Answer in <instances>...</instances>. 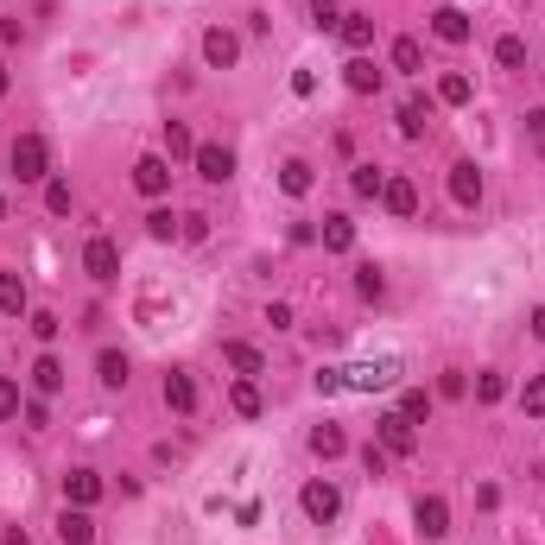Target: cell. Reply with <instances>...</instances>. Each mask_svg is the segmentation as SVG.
<instances>
[{"label":"cell","instance_id":"cell-1","mask_svg":"<svg viewBox=\"0 0 545 545\" xmlns=\"http://www.w3.org/2000/svg\"><path fill=\"white\" fill-rule=\"evenodd\" d=\"M7 159H13V172H20V184H38V178H51V147L38 140V133H20Z\"/></svg>","mask_w":545,"mask_h":545},{"label":"cell","instance_id":"cell-2","mask_svg":"<svg viewBox=\"0 0 545 545\" xmlns=\"http://www.w3.org/2000/svg\"><path fill=\"white\" fill-rule=\"evenodd\" d=\"M393 381H399V356H374V362L343 368V387H356V393H381V387H393Z\"/></svg>","mask_w":545,"mask_h":545},{"label":"cell","instance_id":"cell-3","mask_svg":"<svg viewBox=\"0 0 545 545\" xmlns=\"http://www.w3.org/2000/svg\"><path fill=\"white\" fill-rule=\"evenodd\" d=\"M298 507H305V520H317V526H330L336 514H343V489H336V482H305V495H298Z\"/></svg>","mask_w":545,"mask_h":545},{"label":"cell","instance_id":"cell-4","mask_svg":"<svg viewBox=\"0 0 545 545\" xmlns=\"http://www.w3.org/2000/svg\"><path fill=\"white\" fill-rule=\"evenodd\" d=\"M133 190H140V197H165V190H172V159L147 153L140 165H133Z\"/></svg>","mask_w":545,"mask_h":545},{"label":"cell","instance_id":"cell-5","mask_svg":"<svg viewBox=\"0 0 545 545\" xmlns=\"http://www.w3.org/2000/svg\"><path fill=\"white\" fill-rule=\"evenodd\" d=\"M381 450H387V457H413V450H419V432H413V419L387 413V419H381Z\"/></svg>","mask_w":545,"mask_h":545},{"label":"cell","instance_id":"cell-6","mask_svg":"<svg viewBox=\"0 0 545 545\" xmlns=\"http://www.w3.org/2000/svg\"><path fill=\"white\" fill-rule=\"evenodd\" d=\"M102 501V475L96 469H71L63 475V507H96Z\"/></svg>","mask_w":545,"mask_h":545},{"label":"cell","instance_id":"cell-7","mask_svg":"<svg viewBox=\"0 0 545 545\" xmlns=\"http://www.w3.org/2000/svg\"><path fill=\"white\" fill-rule=\"evenodd\" d=\"M83 266H89V280H102V286H108L114 272H121V247H114L108 235H96V241L83 247Z\"/></svg>","mask_w":545,"mask_h":545},{"label":"cell","instance_id":"cell-8","mask_svg":"<svg viewBox=\"0 0 545 545\" xmlns=\"http://www.w3.org/2000/svg\"><path fill=\"white\" fill-rule=\"evenodd\" d=\"M235 57H241V38H235V32H222V26L203 32V63H210V71H229Z\"/></svg>","mask_w":545,"mask_h":545},{"label":"cell","instance_id":"cell-9","mask_svg":"<svg viewBox=\"0 0 545 545\" xmlns=\"http://www.w3.org/2000/svg\"><path fill=\"white\" fill-rule=\"evenodd\" d=\"M197 178L229 184V178H235V153H229V147H197Z\"/></svg>","mask_w":545,"mask_h":545},{"label":"cell","instance_id":"cell-10","mask_svg":"<svg viewBox=\"0 0 545 545\" xmlns=\"http://www.w3.org/2000/svg\"><path fill=\"white\" fill-rule=\"evenodd\" d=\"M381 203H387V216H399V222H406V216L419 210V184H413V178H387Z\"/></svg>","mask_w":545,"mask_h":545},{"label":"cell","instance_id":"cell-11","mask_svg":"<svg viewBox=\"0 0 545 545\" xmlns=\"http://www.w3.org/2000/svg\"><path fill=\"white\" fill-rule=\"evenodd\" d=\"M432 32H438L444 45H469V32H475V26H469V13H463V7H438V13H432Z\"/></svg>","mask_w":545,"mask_h":545},{"label":"cell","instance_id":"cell-12","mask_svg":"<svg viewBox=\"0 0 545 545\" xmlns=\"http://www.w3.org/2000/svg\"><path fill=\"white\" fill-rule=\"evenodd\" d=\"M450 197L463 203V210H469V203H482V172H475L469 159H457V165H450Z\"/></svg>","mask_w":545,"mask_h":545},{"label":"cell","instance_id":"cell-13","mask_svg":"<svg viewBox=\"0 0 545 545\" xmlns=\"http://www.w3.org/2000/svg\"><path fill=\"white\" fill-rule=\"evenodd\" d=\"M57 539H63V545H89V539H96L89 507H63V514H57Z\"/></svg>","mask_w":545,"mask_h":545},{"label":"cell","instance_id":"cell-14","mask_svg":"<svg viewBox=\"0 0 545 545\" xmlns=\"http://www.w3.org/2000/svg\"><path fill=\"white\" fill-rule=\"evenodd\" d=\"M336 32H343V45L362 57V51L374 45V13H343V20H336Z\"/></svg>","mask_w":545,"mask_h":545},{"label":"cell","instance_id":"cell-15","mask_svg":"<svg viewBox=\"0 0 545 545\" xmlns=\"http://www.w3.org/2000/svg\"><path fill=\"white\" fill-rule=\"evenodd\" d=\"M419 526H425V539H444V532H450V507H444V495H425V501H419Z\"/></svg>","mask_w":545,"mask_h":545},{"label":"cell","instance_id":"cell-16","mask_svg":"<svg viewBox=\"0 0 545 545\" xmlns=\"http://www.w3.org/2000/svg\"><path fill=\"white\" fill-rule=\"evenodd\" d=\"M343 83H349L356 96H374V89H381V71H374L368 57H349V63H343Z\"/></svg>","mask_w":545,"mask_h":545},{"label":"cell","instance_id":"cell-17","mask_svg":"<svg viewBox=\"0 0 545 545\" xmlns=\"http://www.w3.org/2000/svg\"><path fill=\"white\" fill-rule=\"evenodd\" d=\"M165 406L172 413H197V381L190 374H165Z\"/></svg>","mask_w":545,"mask_h":545},{"label":"cell","instance_id":"cell-18","mask_svg":"<svg viewBox=\"0 0 545 545\" xmlns=\"http://www.w3.org/2000/svg\"><path fill=\"white\" fill-rule=\"evenodd\" d=\"M222 362H229V368H235V374H247V381H254V374H260V368H266V362H260V349H254V343H222Z\"/></svg>","mask_w":545,"mask_h":545},{"label":"cell","instance_id":"cell-19","mask_svg":"<svg viewBox=\"0 0 545 545\" xmlns=\"http://www.w3.org/2000/svg\"><path fill=\"white\" fill-rule=\"evenodd\" d=\"M323 247L330 254H349L356 247V222L349 216H323Z\"/></svg>","mask_w":545,"mask_h":545},{"label":"cell","instance_id":"cell-20","mask_svg":"<svg viewBox=\"0 0 545 545\" xmlns=\"http://www.w3.org/2000/svg\"><path fill=\"white\" fill-rule=\"evenodd\" d=\"M469 96H475V83H469L463 71H450V77H438V102H444V108H463Z\"/></svg>","mask_w":545,"mask_h":545},{"label":"cell","instance_id":"cell-21","mask_svg":"<svg viewBox=\"0 0 545 545\" xmlns=\"http://www.w3.org/2000/svg\"><path fill=\"white\" fill-rule=\"evenodd\" d=\"M311 450H317L323 463H330V457H343V450H349V438H343V425H317V432H311Z\"/></svg>","mask_w":545,"mask_h":545},{"label":"cell","instance_id":"cell-22","mask_svg":"<svg viewBox=\"0 0 545 545\" xmlns=\"http://www.w3.org/2000/svg\"><path fill=\"white\" fill-rule=\"evenodd\" d=\"M393 71H406V77H419V71H425L419 38H393Z\"/></svg>","mask_w":545,"mask_h":545},{"label":"cell","instance_id":"cell-23","mask_svg":"<svg viewBox=\"0 0 545 545\" xmlns=\"http://www.w3.org/2000/svg\"><path fill=\"white\" fill-rule=\"evenodd\" d=\"M229 406H235V413H241V419H260V387H254V381L241 374V381L229 387Z\"/></svg>","mask_w":545,"mask_h":545},{"label":"cell","instance_id":"cell-24","mask_svg":"<svg viewBox=\"0 0 545 545\" xmlns=\"http://www.w3.org/2000/svg\"><path fill=\"white\" fill-rule=\"evenodd\" d=\"M0 311H7V317L26 311V280H20V272H0Z\"/></svg>","mask_w":545,"mask_h":545},{"label":"cell","instance_id":"cell-25","mask_svg":"<svg viewBox=\"0 0 545 545\" xmlns=\"http://www.w3.org/2000/svg\"><path fill=\"white\" fill-rule=\"evenodd\" d=\"M280 190H286V197H305V190H311V165H305V159H286V165H280Z\"/></svg>","mask_w":545,"mask_h":545},{"label":"cell","instance_id":"cell-26","mask_svg":"<svg viewBox=\"0 0 545 545\" xmlns=\"http://www.w3.org/2000/svg\"><path fill=\"white\" fill-rule=\"evenodd\" d=\"M32 387H38V393H57V387H63V362H57V356H38V362H32Z\"/></svg>","mask_w":545,"mask_h":545},{"label":"cell","instance_id":"cell-27","mask_svg":"<svg viewBox=\"0 0 545 545\" xmlns=\"http://www.w3.org/2000/svg\"><path fill=\"white\" fill-rule=\"evenodd\" d=\"M165 153H172V159H197V140H190L184 121H165Z\"/></svg>","mask_w":545,"mask_h":545},{"label":"cell","instance_id":"cell-28","mask_svg":"<svg viewBox=\"0 0 545 545\" xmlns=\"http://www.w3.org/2000/svg\"><path fill=\"white\" fill-rule=\"evenodd\" d=\"M495 63H501V71H520V63H526V38H495Z\"/></svg>","mask_w":545,"mask_h":545},{"label":"cell","instance_id":"cell-29","mask_svg":"<svg viewBox=\"0 0 545 545\" xmlns=\"http://www.w3.org/2000/svg\"><path fill=\"white\" fill-rule=\"evenodd\" d=\"M425 121H432V108H425V102H406V108H399V133H406V140H419Z\"/></svg>","mask_w":545,"mask_h":545},{"label":"cell","instance_id":"cell-30","mask_svg":"<svg viewBox=\"0 0 545 545\" xmlns=\"http://www.w3.org/2000/svg\"><path fill=\"white\" fill-rule=\"evenodd\" d=\"M147 235H153V241H178V235H184V222H178L172 210H153V216H147Z\"/></svg>","mask_w":545,"mask_h":545},{"label":"cell","instance_id":"cell-31","mask_svg":"<svg viewBox=\"0 0 545 545\" xmlns=\"http://www.w3.org/2000/svg\"><path fill=\"white\" fill-rule=\"evenodd\" d=\"M96 374H102V387H127V356H114V349H102V362H96Z\"/></svg>","mask_w":545,"mask_h":545},{"label":"cell","instance_id":"cell-32","mask_svg":"<svg viewBox=\"0 0 545 545\" xmlns=\"http://www.w3.org/2000/svg\"><path fill=\"white\" fill-rule=\"evenodd\" d=\"M356 292H362V298L374 305V298L387 292V272H381V266H356Z\"/></svg>","mask_w":545,"mask_h":545},{"label":"cell","instance_id":"cell-33","mask_svg":"<svg viewBox=\"0 0 545 545\" xmlns=\"http://www.w3.org/2000/svg\"><path fill=\"white\" fill-rule=\"evenodd\" d=\"M399 419H413V425H419V419H432V393H425V387H413V393L399 399Z\"/></svg>","mask_w":545,"mask_h":545},{"label":"cell","instance_id":"cell-34","mask_svg":"<svg viewBox=\"0 0 545 545\" xmlns=\"http://www.w3.org/2000/svg\"><path fill=\"white\" fill-rule=\"evenodd\" d=\"M349 184H356V197H381V190H387V172H374V165H356V178H349Z\"/></svg>","mask_w":545,"mask_h":545},{"label":"cell","instance_id":"cell-35","mask_svg":"<svg viewBox=\"0 0 545 545\" xmlns=\"http://www.w3.org/2000/svg\"><path fill=\"white\" fill-rule=\"evenodd\" d=\"M13 413H26V393H20V381L0 374V419H13Z\"/></svg>","mask_w":545,"mask_h":545},{"label":"cell","instance_id":"cell-36","mask_svg":"<svg viewBox=\"0 0 545 545\" xmlns=\"http://www.w3.org/2000/svg\"><path fill=\"white\" fill-rule=\"evenodd\" d=\"M520 406H526L532 419H545V374H532V381L520 387Z\"/></svg>","mask_w":545,"mask_h":545},{"label":"cell","instance_id":"cell-37","mask_svg":"<svg viewBox=\"0 0 545 545\" xmlns=\"http://www.w3.org/2000/svg\"><path fill=\"white\" fill-rule=\"evenodd\" d=\"M475 399H482V406L507 399V374H482V381H475Z\"/></svg>","mask_w":545,"mask_h":545},{"label":"cell","instance_id":"cell-38","mask_svg":"<svg viewBox=\"0 0 545 545\" xmlns=\"http://www.w3.org/2000/svg\"><path fill=\"white\" fill-rule=\"evenodd\" d=\"M45 210H51V216L71 210V184H63V178H51V184H45Z\"/></svg>","mask_w":545,"mask_h":545},{"label":"cell","instance_id":"cell-39","mask_svg":"<svg viewBox=\"0 0 545 545\" xmlns=\"http://www.w3.org/2000/svg\"><path fill=\"white\" fill-rule=\"evenodd\" d=\"M57 330H63V323H57V311H32V336H38V343H51Z\"/></svg>","mask_w":545,"mask_h":545},{"label":"cell","instance_id":"cell-40","mask_svg":"<svg viewBox=\"0 0 545 545\" xmlns=\"http://www.w3.org/2000/svg\"><path fill=\"white\" fill-rule=\"evenodd\" d=\"M266 323H272V330H292V305H286V298L266 305Z\"/></svg>","mask_w":545,"mask_h":545},{"label":"cell","instance_id":"cell-41","mask_svg":"<svg viewBox=\"0 0 545 545\" xmlns=\"http://www.w3.org/2000/svg\"><path fill=\"white\" fill-rule=\"evenodd\" d=\"M317 393H343V368H317Z\"/></svg>","mask_w":545,"mask_h":545},{"label":"cell","instance_id":"cell-42","mask_svg":"<svg viewBox=\"0 0 545 545\" xmlns=\"http://www.w3.org/2000/svg\"><path fill=\"white\" fill-rule=\"evenodd\" d=\"M362 463H368V475H387V450H381V444H368Z\"/></svg>","mask_w":545,"mask_h":545},{"label":"cell","instance_id":"cell-43","mask_svg":"<svg viewBox=\"0 0 545 545\" xmlns=\"http://www.w3.org/2000/svg\"><path fill=\"white\" fill-rule=\"evenodd\" d=\"M311 20L317 26H336V0H311Z\"/></svg>","mask_w":545,"mask_h":545},{"label":"cell","instance_id":"cell-44","mask_svg":"<svg viewBox=\"0 0 545 545\" xmlns=\"http://www.w3.org/2000/svg\"><path fill=\"white\" fill-rule=\"evenodd\" d=\"M26 425L38 432V425H51V413H45V399H26Z\"/></svg>","mask_w":545,"mask_h":545},{"label":"cell","instance_id":"cell-45","mask_svg":"<svg viewBox=\"0 0 545 545\" xmlns=\"http://www.w3.org/2000/svg\"><path fill=\"white\" fill-rule=\"evenodd\" d=\"M292 96H317V71H298L292 77Z\"/></svg>","mask_w":545,"mask_h":545},{"label":"cell","instance_id":"cell-46","mask_svg":"<svg viewBox=\"0 0 545 545\" xmlns=\"http://www.w3.org/2000/svg\"><path fill=\"white\" fill-rule=\"evenodd\" d=\"M463 387H469V381H463V374H457V368H450V374H444V381H438V393H444V399H457V393H463Z\"/></svg>","mask_w":545,"mask_h":545},{"label":"cell","instance_id":"cell-47","mask_svg":"<svg viewBox=\"0 0 545 545\" xmlns=\"http://www.w3.org/2000/svg\"><path fill=\"white\" fill-rule=\"evenodd\" d=\"M526 133H532V140H545V108H526Z\"/></svg>","mask_w":545,"mask_h":545},{"label":"cell","instance_id":"cell-48","mask_svg":"<svg viewBox=\"0 0 545 545\" xmlns=\"http://www.w3.org/2000/svg\"><path fill=\"white\" fill-rule=\"evenodd\" d=\"M532 336H539V343H545V305L532 311Z\"/></svg>","mask_w":545,"mask_h":545},{"label":"cell","instance_id":"cell-49","mask_svg":"<svg viewBox=\"0 0 545 545\" xmlns=\"http://www.w3.org/2000/svg\"><path fill=\"white\" fill-rule=\"evenodd\" d=\"M7 89H13V77H7V63H0V96H7Z\"/></svg>","mask_w":545,"mask_h":545},{"label":"cell","instance_id":"cell-50","mask_svg":"<svg viewBox=\"0 0 545 545\" xmlns=\"http://www.w3.org/2000/svg\"><path fill=\"white\" fill-rule=\"evenodd\" d=\"M0 216H7V197H0Z\"/></svg>","mask_w":545,"mask_h":545}]
</instances>
